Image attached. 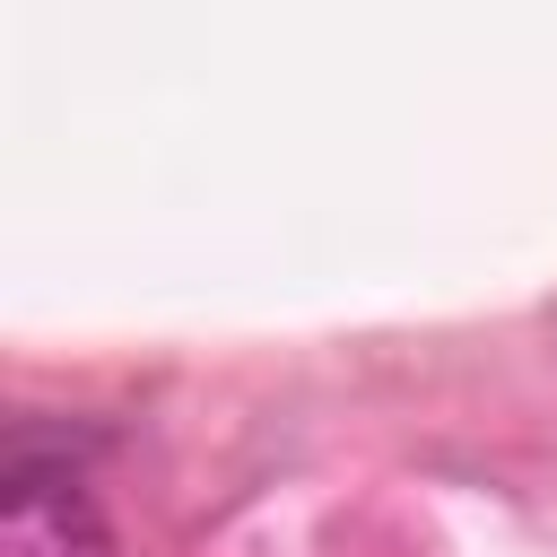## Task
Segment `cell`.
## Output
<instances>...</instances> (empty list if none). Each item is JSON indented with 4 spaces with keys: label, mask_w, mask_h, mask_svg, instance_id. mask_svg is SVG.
<instances>
[{
    "label": "cell",
    "mask_w": 557,
    "mask_h": 557,
    "mask_svg": "<svg viewBox=\"0 0 557 557\" xmlns=\"http://www.w3.org/2000/svg\"><path fill=\"white\" fill-rule=\"evenodd\" d=\"M96 461H104L96 426L17 418L0 444V557H113Z\"/></svg>",
    "instance_id": "6da1fadb"
}]
</instances>
